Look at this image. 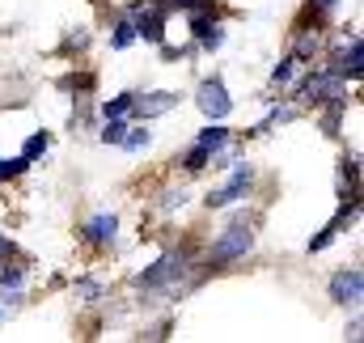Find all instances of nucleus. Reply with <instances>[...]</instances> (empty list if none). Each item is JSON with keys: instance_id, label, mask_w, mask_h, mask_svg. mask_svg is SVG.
Listing matches in <instances>:
<instances>
[{"instance_id": "f257e3e1", "label": "nucleus", "mask_w": 364, "mask_h": 343, "mask_svg": "<svg viewBox=\"0 0 364 343\" xmlns=\"http://www.w3.org/2000/svg\"><path fill=\"white\" fill-rule=\"evenodd\" d=\"M186 275V255L182 250H170V255H161L144 275H136V288L140 292H170V288H178V280Z\"/></svg>"}, {"instance_id": "f03ea898", "label": "nucleus", "mask_w": 364, "mask_h": 343, "mask_svg": "<svg viewBox=\"0 0 364 343\" xmlns=\"http://www.w3.org/2000/svg\"><path fill=\"white\" fill-rule=\"evenodd\" d=\"M250 246H255V229H250V221H233L225 233H220V242L212 246V255H208V263H237V258H246L250 255Z\"/></svg>"}, {"instance_id": "7ed1b4c3", "label": "nucleus", "mask_w": 364, "mask_h": 343, "mask_svg": "<svg viewBox=\"0 0 364 343\" xmlns=\"http://www.w3.org/2000/svg\"><path fill=\"white\" fill-rule=\"evenodd\" d=\"M250 182H255V166H250V162H237L233 174H229V182L208 195V208H229V204H237V199L250 191Z\"/></svg>"}, {"instance_id": "20e7f679", "label": "nucleus", "mask_w": 364, "mask_h": 343, "mask_svg": "<svg viewBox=\"0 0 364 343\" xmlns=\"http://www.w3.org/2000/svg\"><path fill=\"white\" fill-rule=\"evenodd\" d=\"M331 301L335 305H360L364 301V271L360 267H348V271H335L331 275Z\"/></svg>"}, {"instance_id": "39448f33", "label": "nucleus", "mask_w": 364, "mask_h": 343, "mask_svg": "<svg viewBox=\"0 0 364 343\" xmlns=\"http://www.w3.org/2000/svg\"><path fill=\"white\" fill-rule=\"evenodd\" d=\"M195 102H199V110H203L208 119H216V123H220V119H225V115L233 110V97H229V89H225V81H220V77L203 81Z\"/></svg>"}, {"instance_id": "423d86ee", "label": "nucleus", "mask_w": 364, "mask_h": 343, "mask_svg": "<svg viewBox=\"0 0 364 343\" xmlns=\"http://www.w3.org/2000/svg\"><path fill=\"white\" fill-rule=\"evenodd\" d=\"M296 97H309V102H343V77H335L331 68L326 73H314L305 85L296 89Z\"/></svg>"}, {"instance_id": "0eeeda50", "label": "nucleus", "mask_w": 364, "mask_h": 343, "mask_svg": "<svg viewBox=\"0 0 364 343\" xmlns=\"http://www.w3.org/2000/svg\"><path fill=\"white\" fill-rule=\"evenodd\" d=\"M178 106V93H170V89H157V93H136L132 97V115H140V119H157V115H166V110H174Z\"/></svg>"}, {"instance_id": "6e6552de", "label": "nucleus", "mask_w": 364, "mask_h": 343, "mask_svg": "<svg viewBox=\"0 0 364 343\" xmlns=\"http://www.w3.org/2000/svg\"><path fill=\"white\" fill-rule=\"evenodd\" d=\"M360 56H364V47H360V34H352V43L335 56V64H331V73L335 77H343V81H356L360 77Z\"/></svg>"}, {"instance_id": "1a4fd4ad", "label": "nucleus", "mask_w": 364, "mask_h": 343, "mask_svg": "<svg viewBox=\"0 0 364 343\" xmlns=\"http://www.w3.org/2000/svg\"><path fill=\"white\" fill-rule=\"evenodd\" d=\"M114 233H119V216L114 212H102V216H93L85 225V242H93V246H110Z\"/></svg>"}, {"instance_id": "9d476101", "label": "nucleus", "mask_w": 364, "mask_h": 343, "mask_svg": "<svg viewBox=\"0 0 364 343\" xmlns=\"http://www.w3.org/2000/svg\"><path fill=\"white\" fill-rule=\"evenodd\" d=\"M208 9H199V17L191 21V30H195V38H199V47L203 51H216L220 43H225V30H220V21H212V17H203Z\"/></svg>"}, {"instance_id": "9b49d317", "label": "nucleus", "mask_w": 364, "mask_h": 343, "mask_svg": "<svg viewBox=\"0 0 364 343\" xmlns=\"http://www.w3.org/2000/svg\"><path fill=\"white\" fill-rule=\"evenodd\" d=\"M356 212H360V199H352V208H343V212H339V216H335V221H331V225H326V229H322V233L314 238V242H309V255L326 250V246H331V242L339 238V229H343V225H348V221H352Z\"/></svg>"}, {"instance_id": "f8f14e48", "label": "nucleus", "mask_w": 364, "mask_h": 343, "mask_svg": "<svg viewBox=\"0 0 364 343\" xmlns=\"http://www.w3.org/2000/svg\"><path fill=\"white\" fill-rule=\"evenodd\" d=\"M229 140H233V132H229V127H220L216 119H212V127H203V132L195 136V144H203V149H212V153H220Z\"/></svg>"}, {"instance_id": "ddd939ff", "label": "nucleus", "mask_w": 364, "mask_h": 343, "mask_svg": "<svg viewBox=\"0 0 364 343\" xmlns=\"http://www.w3.org/2000/svg\"><path fill=\"white\" fill-rule=\"evenodd\" d=\"M203 166H212V149H203V144H195L186 157H182V170L186 174H199Z\"/></svg>"}, {"instance_id": "4468645a", "label": "nucleus", "mask_w": 364, "mask_h": 343, "mask_svg": "<svg viewBox=\"0 0 364 343\" xmlns=\"http://www.w3.org/2000/svg\"><path fill=\"white\" fill-rule=\"evenodd\" d=\"M132 97H136V93H119V97H110V102L102 106V115H106V119H127V115H132Z\"/></svg>"}, {"instance_id": "2eb2a0df", "label": "nucleus", "mask_w": 364, "mask_h": 343, "mask_svg": "<svg viewBox=\"0 0 364 343\" xmlns=\"http://www.w3.org/2000/svg\"><path fill=\"white\" fill-rule=\"evenodd\" d=\"M296 68H301V56H296V51H292V56H288V60H279V68H275V73H272V85H288V81H292V73H296Z\"/></svg>"}, {"instance_id": "dca6fc26", "label": "nucleus", "mask_w": 364, "mask_h": 343, "mask_svg": "<svg viewBox=\"0 0 364 343\" xmlns=\"http://www.w3.org/2000/svg\"><path fill=\"white\" fill-rule=\"evenodd\" d=\"M17 305H21V288H4L0 292V322H9L17 314Z\"/></svg>"}, {"instance_id": "f3484780", "label": "nucleus", "mask_w": 364, "mask_h": 343, "mask_svg": "<svg viewBox=\"0 0 364 343\" xmlns=\"http://www.w3.org/2000/svg\"><path fill=\"white\" fill-rule=\"evenodd\" d=\"M132 38H136V26H132V17H123L119 26H114V38H110V47H132Z\"/></svg>"}, {"instance_id": "a211bd4d", "label": "nucleus", "mask_w": 364, "mask_h": 343, "mask_svg": "<svg viewBox=\"0 0 364 343\" xmlns=\"http://www.w3.org/2000/svg\"><path fill=\"white\" fill-rule=\"evenodd\" d=\"M47 144H51V136H47V132H34V136L26 140V149H21V157H26V162H34L38 153H47Z\"/></svg>"}, {"instance_id": "6ab92c4d", "label": "nucleus", "mask_w": 364, "mask_h": 343, "mask_svg": "<svg viewBox=\"0 0 364 343\" xmlns=\"http://www.w3.org/2000/svg\"><path fill=\"white\" fill-rule=\"evenodd\" d=\"M149 140H153V136H149L144 127H136V132H132V136H123L119 144H123L127 153H144V149H149Z\"/></svg>"}, {"instance_id": "aec40b11", "label": "nucleus", "mask_w": 364, "mask_h": 343, "mask_svg": "<svg viewBox=\"0 0 364 343\" xmlns=\"http://www.w3.org/2000/svg\"><path fill=\"white\" fill-rule=\"evenodd\" d=\"M21 284H26V271L4 263V267H0V288H21Z\"/></svg>"}, {"instance_id": "412c9836", "label": "nucleus", "mask_w": 364, "mask_h": 343, "mask_svg": "<svg viewBox=\"0 0 364 343\" xmlns=\"http://www.w3.org/2000/svg\"><path fill=\"white\" fill-rule=\"evenodd\" d=\"M26 166H30L26 157H0V182H4V178H17Z\"/></svg>"}, {"instance_id": "4be33fe9", "label": "nucleus", "mask_w": 364, "mask_h": 343, "mask_svg": "<svg viewBox=\"0 0 364 343\" xmlns=\"http://www.w3.org/2000/svg\"><path fill=\"white\" fill-rule=\"evenodd\" d=\"M123 136H127V123H123V119H106V132H102V140H106V144H119Z\"/></svg>"}, {"instance_id": "5701e85b", "label": "nucleus", "mask_w": 364, "mask_h": 343, "mask_svg": "<svg viewBox=\"0 0 364 343\" xmlns=\"http://www.w3.org/2000/svg\"><path fill=\"white\" fill-rule=\"evenodd\" d=\"M77 297H85V301L102 297V284H97V280H77Z\"/></svg>"}, {"instance_id": "b1692460", "label": "nucleus", "mask_w": 364, "mask_h": 343, "mask_svg": "<svg viewBox=\"0 0 364 343\" xmlns=\"http://www.w3.org/2000/svg\"><path fill=\"white\" fill-rule=\"evenodd\" d=\"M9 255H13V242H9V238L0 233V258H9Z\"/></svg>"}, {"instance_id": "393cba45", "label": "nucleus", "mask_w": 364, "mask_h": 343, "mask_svg": "<svg viewBox=\"0 0 364 343\" xmlns=\"http://www.w3.org/2000/svg\"><path fill=\"white\" fill-rule=\"evenodd\" d=\"M314 4H318V9H335L339 0H314Z\"/></svg>"}]
</instances>
